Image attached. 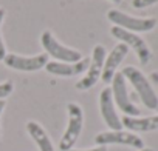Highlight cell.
<instances>
[{"label":"cell","mask_w":158,"mask_h":151,"mask_svg":"<svg viewBox=\"0 0 158 151\" xmlns=\"http://www.w3.org/2000/svg\"><path fill=\"white\" fill-rule=\"evenodd\" d=\"M112 97L113 100L116 102L118 108L126 113V116H130V117H136L139 116V110L130 102L129 99V94H127V87H126V79L121 72H115L113 79H112Z\"/></svg>","instance_id":"52a82bcc"},{"label":"cell","mask_w":158,"mask_h":151,"mask_svg":"<svg viewBox=\"0 0 158 151\" xmlns=\"http://www.w3.org/2000/svg\"><path fill=\"white\" fill-rule=\"evenodd\" d=\"M13 83L11 82H3V83H0V100H2L3 97L10 96L13 93Z\"/></svg>","instance_id":"2e32d148"},{"label":"cell","mask_w":158,"mask_h":151,"mask_svg":"<svg viewBox=\"0 0 158 151\" xmlns=\"http://www.w3.org/2000/svg\"><path fill=\"white\" fill-rule=\"evenodd\" d=\"M113 3H121V0H112Z\"/></svg>","instance_id":"44dd1931"},{"label":"cell","mask_w":158,"mask_h":151,"mask_svg":"<svg viewBox=\"0 0 158 151\" xmlns=\"http://www.w3.org/2000/svg\"><path fill=\"white\" fill-rule=\"evenodd\" d=\"M123 126H126L130 131H155L158 130V116L150 117H130L126 116L121 120Z\"/></svg>","instance_id":"4fadbf2b"},{"label":"cell","mask_w":158,"mask_h":151,"mask_svg":"<svg viewBox=\"0 0 158 151\" xmlns=\"http://www.w3.org/2000/svg\"><path fill=\"white\" fill-rule=\"evenodd\" d=\"M95 142L98 145H109V143H118V145H129L132 148L136 149H143L144 148V142L141 137H138L133 133H127V131H106L101 133L95 137Z\"/></svg>","instance_id":"9c48e42d"},{"label":"cell","mask_w":158,"mask_h":151,"mask_svg":"<svg viewBox=\"0 0 158 151\" xmlns=\"http://www.w3.org/2000/svg\"><path fill=\"white\" fill-rule=\"evenodd\" d=\"M67 110H68V125H67V130H65V133H64V136L60 137V142H59L60 151L73 149V145L76 143L79 134L82 131V125H84L82 108L77 103H73V102L68 103Z\"/></svg>","instance_id":"7a4b0ae2"},{"label":"cell","mask_w":158,"mask_h":151,"mask_svg":"<svg viewBox=\"0 0 158 151\" xmlns=\"http://www.w3.org/2000/svg\"><path fill=\"white\" fill-rule=\"evenodd\" d=\"M90 65V59L85 57L76 63H64V62H48L45 65L47 72L54 74V76H64V77H71V76H77L87 71Z\"/></svg>","instance_id":"7c38bea8"},{"label":"cell","mask_w":158,"mask_h":151,"mask_svg":"<svg viewBox=\"0 0 158 151\" xmlns=\"http://www.w3.org/2000/svg\"><path fill=\"white\" fill-rule=\"evenodd\" d=\"M106 48L102 45H96L93 48V54L90 59V65L87 68L85 76L76 83L77 90H89L92 88L99 79H101V72H102V66H104V60H106Z\"/></svg>","instance_id":"8992f818"},{"label":"cell","mask_w":158,"mask_h":151,"mask_svg":"<svg viewBox=\"0 0 158 151\" xmlns=\"http://www.w3.org/2000/svg\"><path fill=\"white\" fill-rule=\"evenodd\" d=\"M99 110H101L104 122L110 126V130L121 131L123 123H121V119L118 117V114L115 111V105H113V97H112V90L110 88H104L101 91V94H99Z\"/></svg>","instance_id":"30bf717a"},{"label":"cell","mask_w":158,"mask_h":151,"mask_svg":"<svg viewBox=\"0 0 158 151\" xmlns=\"http://www.w3.org/2000/svg\"><path fill=\"white\" fill-rule=\"evenodd\" d=\"M5 65L8 68L17 69V71H37L40 68H45L48 63V54H37L33 57H23L19 54H6L3 59Z\"/></svg>","instance_id":"ba28073f"},{"label":"cell","mask_w":158,"mask_h":151,"mask_svg":"<svg viewBox=\"0 0 158 151\" xmlns=\"http://www.w3.org/2000/svg\"><path fill=\"white\" fill-rule=\"evenodd\" d=\"M121 74L124 76V79H127L132 83V87L135 88V91L141 97V102L149 110H156L158 108V97H156L153 88L150 87L147 77L138 68H135V66H126V68H123Z\"/></svg>","instance_id":"6da1fadb"},{"label":"cell","mask_w":158,"mask_h":151,"mask_svg":"<svg viewBox=\"0 0 158 151\" xmlns=\"http://www.w3.org/2000/svg\"><path fill=\"white\" fill-rule=\"evenodd\" d=\"M27 130L30 133V136L33 137V140L37 143L40 151H54L53 143L47 134V131L37 123V122H28L27 123Z\"/></svg>","instance_id":"5bb4252c"},{"label":"cell","mask_w":158,"mask_h":151,"mask_svg":"<svg viewBox=\"0 0 158 151\" xmlns=\"http://www.w3.org/2000/svg\"><path fill=\"white\" fill-rule=\"evenodd\" d=\"M5 100H0V114H2V111H3V108H5Z\"/></svg>","instance_id":"d6986e66"},{"label":"cell","mask_w":158,"mask_h":151,"mask_svg":"<svg viewBox=\"0 0 158 151\" xmlns=\"http://www.w3.org/2000/svg\"><path fill=\"white\" fill-rule=\"evenodd\" d=\"M70 151H107V146L98 145L96 148H90V149H70Z\"/></svg>","instance_id":"ac0fdd59"},{"label":"cell","mask_w":158,"mask_h":151,"mask_svg":"<svg viewBox=\"0 0 158 151\" xmlns=\"http://www.w3.org/2000/svg\"><path fill=\"white\" fill-rule=\"evenodd\" d=\"M5 19V10L0 8V29H2V22ZM6 56V49H5V45H3V40H2V33H0V60H3Z\"/></svg>","instance_id":"9a60e30c"},{"label":"cell","mask_w":158,"mask_h":151,"mask_svg":"<svg viewBox=\"0 0 158 151\" xmlns=\"http://www.w3.org/2000/svg\"><path fill=\"white\" fill-rule=\"evenodd\" d=\"M40 43L45 49V54H50L51 57H54L57 62H64V63H76L79 60H82V54L76 51V49H71V48H67L64 45H60L54 36L50 33V31H44L42 36H40Z\"/></svg>","instance_id":"277c9868"},{"label":"cell","mask_w":158,"mask_h":151,"mask_svg":"<svg viewBox=\"0 0 158 151\" xmlns=\"http://www.w3.org/2000/svg\"><path fill=\"white\" fill-rule=\"evenodd\" d=\"M139 151H152L150 148H143V149H139Z\"/></svg>","instance_id":"ffe728a7"},{"label":"cell","mask_w":158,"mask_h":151,"mask_svg":"<svg viewBox=\"0 0 158 151\" xmlns=\"http://www.w3.org/2000/svg\"><path fill=\"white\" fill-rule=\"evenodd\" d=\"M127 51H129V46L124 45V43H118L109 56H106V60H104V66H102V72H101V80L104 83H110L113 76L116 72V68L119 66V63L124 60V57L127 56Z\"/></svg>","instance_id":"8fae6325"},{"label":"cell","mask_w":158,"mask_h":151,"mask_svg":"<svg viewBox=\"0 0 158 151\" xmlns=\"http://www.w3.org/2000/svg\"><path fill=\"white\" fill-rule=\"evenodd\" d=\"M107 19L115 25V26H119L126 31H130V33H147V31H152L155 26H156V19H152V17H133V16H129V14H124L118 10H110L107 13Z\"/></svg>","instance_id":"3957f363"},{"label":"cell","mask_w":158,"mask_h":151,"mask_svg":"<svg viewBox=\"0 0 158 151\" xmlns=\"http://www.w3.org/2000/svg\"><path fill=\"white\" fill-rule=\"evenodd\" d=\"M156 110H158V108H156Z\"/></svg>","instance_id":"7402d4cb"},{"label":"cell","mask_w":158,"mask_h":151,"mask_svg":"<svg viewBox=\"0 0 158 151\" xmlns=\"http://www.w3.org/2000/svg\"><path fill=\"white\" fill-rule=\"evenodd\" d=\"M110 33H112V36H113L115 39L121 40V43L130 46V48L135 51V54L138 56V60H139L141 65H147V63L150 62L152 52H150L149 46L146 45V42H144L138 34L130 33V31H126V29H123V28H119V26H112V28H110Z\"/></svg>","instance_id":"5b68a950"},{"label":"cell","mask_w":158,"mask_h":151,"mask_svg":"<svg viewBox=\"0 0 158 151\" xmlns=\"http://www.w3.org/2000/svg\"><path fill=\"white\" fill-rule=\"evenodd\" d=\"M153 3H158V0H132V6L133 8H147V6H152Z\"/></svg>","instance_id":"e0dca14e"}]
</instances>
